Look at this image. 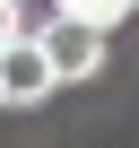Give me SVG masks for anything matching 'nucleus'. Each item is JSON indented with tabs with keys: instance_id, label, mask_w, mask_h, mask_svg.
<instances>
[{
	"instance_id": "20e7f679",
	"label": "nucleus",
	"mask_w": 139,
	"mask_h": 148,
	"mask_svg": "<svg viewBox=\"0 0 139 148\" xmlns=\"http://www.w3.org/2000/svg\"><path fill=\"white\" fill-rule=\"evenodd\" d=\"M26 35V9H18V0H0V44H18Z\"/></svg>"
},
{
	"instance_id": "f257e3e1",
	"label": "nucleus",
	"mask_w": 139,
	"mask_h": 148,
	"mask_svg": "<svg viewBox=\"0 0 139 148\" xmlns=\"http://www.w3.org/2000/svg\"><path fill=\"white\" fill-rule=\"evenodd\" d=\"M35 44H44L52 87H61V79H96V70H104V26H87V18H44Z\"/></svg>"
},
{
	"instance_id": "f03ea898",
	"label": "nucleus",
	"mask_w": 139,
	"mask_h": 148,
	"mask_svg": "<svg viewBox=\"0 0 139 148\" xmlns=\"http://www.w3.org/2000/svg\"><path fill=\"white\" fill-rule=\"evenodd\" d=\"M35 96H52V70H44V44L26 26L18 44H0V105H35Z\"/></svg>"
},
{
	"instance_id": "7ed1b4c3",
	"label": "nucleus",
	"mask_w": 139,
	"mask_h": 148,
	"mask_svg": "<svg viewBox=\"0 0 139 148\" xmlns=\"http://www.w3.org/2000/svg\"><path fill=\"white\" fill-rule=\"evenodd\" d=\"M61 18H87V26L113 35V18H130V0H61Z\"/></svg>"
},
{
	"instance_id": "39448f33",
	"label": "nucleus",
	"mask_w": 139,
	"mask_h": 148,
	"mask_svg": "<svg viewBox=\"0 0 139 148\" xmlns=\"http://www.w3.org/2000/svg\"><path fill=\"white\" fill-rule=\"evenodd\" d=\"M130 9H139V0H130Z\"/></svg>"
}]
</instances>
